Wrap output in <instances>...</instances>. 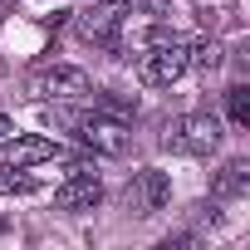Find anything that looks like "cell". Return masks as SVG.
I'll use <instances>...</instances> for the list:
<instances>
[{
    "label": "cell",
    "mask_w": 250,
    "mask_h": 250,
    "mask_svg": "<svg viewBox=\"0 0 250 250\" xmlns=\"http://www.w3.org/2000/svg\"><path fill=\"white\" fill-rule=\"evenodd\" d=\"M98 201H103L98 172H69V177L59 182V191H54V206H59V211H93Z\"/></svg>",
    "instance_id": "obj_8"
},
{
    "label": "cell",
    "mask_w": 250,
    "mask_h": 250,
    "mask_svg": "<svg viewBox=\"0 0 250 250\" xmlns=\"http://www.w3.org/2000/svg\"><path fill=\"white\" fill-rule=\"evenodd\" d=\"M162 147L167 152H187V157H206L221 147V118L216 113H182L167 123L162 133Z\"/></svg>",
    "instance_id": "obj_1"
},
{
    "label": "cell",
    "mask_w": 250,
    "mask_h": 250,
    "mask_svg": "<svg viewBox=\"0 0 250 250\" xmlns=\"http://www.w3.org/2000/svg\"><path fill=\"white\" fill-rule=\"evenodd\" d=\"M64 123L79 133V143H83L88 152H98V157H123L128 143H133L128 123H118V118H108V113H98V108H93V113H69Z\"/></svg>",
    "instance_id": "obj_2"
},
{
    "label": "cell",
    "mask_w": 250,
    "mask_h": 250,
    "mask_svg": "<svg viewBox=\"0 0 250 250\" xmlns=\"http://www.w3.org/2000/svg\"><path fill=\"white\" fill-rule=\"evenodd\" d=\"M133 0H98V5L79 10V35L88 44H103V49H118V35H123V20H128Z\"/></svg>",
    "instance_id": "obj_5"
},
{
    "label": "cell",
    "mask_w": 250,
    "mask_h": 250,
    "mask_svg": "<svg viewBox=\"0 0 250 250\" xmlns=\"http://www.w3.org/2000/svg\"><path fill=\"white\" fill-rule=\"evenodd\" d=\"M187 69H191V44L162 35L157 44H147V54H143V64H138V79H143L147 88H167V83H177Z\"/></svg>",
    "instance_id": "obj_3"
},
{
    "label": "cell",
    "mask_w": 250,
    "mask_h": 250,
    "mask_svg": "<svg viewBox=\"0 0 250 250\" xmlns=\"http://www.w3.org/2000/svg\"><path fill=\"white\" fill-rule=\"evenodd\" d=\"M25 93L40 98V103H49V98H79V93H88V74L79 64H40V69L25 74Z\"/></svg>",
    "instance_id": "obj_4"
},
{
    "label": "cell",
    "mask_w": 250,
    "mask_h": 250,
    "mask_svg": "<svg viewBox=\"0 0 250 250\" xmlns=\"http://www.w3.org/2000/svg\"><path fill=\"white\" fill-rule=\"evenodd\" d=\"M35 187H40L35 177H10V172H5V177H0V196H30Z\"/></svg>",
    "instance_id": "obj_13"
},
{
    "label": "cell",
    "mask_w": 250,
    "mask_h": 250,
    "mask_svg": "<svg viewBox=\"0 0 250 250\" xmlns=\"http://www.w3.org/2000/svg\"><path fill=\"white\" fill-rule=\"evenodd\" d=\"M0 235H5V221H0Z\"/></svg>",
    "instance_id": "obj_15"
},
{
    "label": "cell",
    "mask_w": 250,
    "mask_h": 250,
    "mask_svg": "<svg viewBox=\"0 0 250 250\" xmlns=\"http://www.w3.org/2000/svg\"><path fill=\"white\" fill-rule=\"evenodd\" d=\"M167 201H172V177L167 172H157V167L133 172V182H128V211L133 216H157Z\"/></svg>",
    "instance_id": "obj_7"
},
{
    "label": "cell",
    "mask_w": 250,
    "mask_h": 250,
    "mask_svg": "<svg viewBox=\"0 0 250 250\" xmlns=\"http://www.w3.org/2000/svg\"><path fill=\"white\" fill-rule=\"evenodd\" d=\"M226 113H230L235 128H250V88H245V83L226 88Z\"/></svg>",
    "instance_id": "obj_10"
},
{
    "label": "cell",
    "mask_w": 250,
    "mask_h": 250,
    "mask_svg": "<svg viewBox=\"0 0 250 250\" xmlns=\"http://www.w3.org/2000/svg\"><path fill=\"white\" fill-rule=\"evenodd\" d=\"M54 157H64V143H54L44 133H10L5 143H0V167H15V172L54 162Z\"/></svg>",
    "instance_id": "obj_6"
},
{
    "label": "cell",
    "mask_w": 250,
    "mask_h": 250,
    "mask_svg": "<svg viewBox=\"0 0 250 250\" xmlns=\"http://www.w3.org/2000/svg\"><path fill=\"white\" fill-rule=\"evenodd\" d=\"M98 113L118 118V123H133L138 118V98H118V93H98Z\"/></svg>",
    "instance_id": "obj_11"
},
{
    "label": "cell",
    "mask_w": 250,
    "mask_h": 250,
    "mask_svg": "<svg viewBox=\"0 0 250 250\" xmlns=\"http://www.w3.org/2000/svg\"><path fill=\"white\" fill-rule=\"evenodd\" d=\"M191 64H196V69H206V74H211V69H221V44H216V40H201V44L191 49Z\"/></svg>",
    "instance_id": "obj_12"
},
{
    "label": "cell",
    "mask_w": 250,
    "mask_h": 250,
    "mask_svg": "<svg viewBox=\"0 0 250 250\" xmlns=\"http://www.w3.org/2000/svg\"><path fill=\"white\" fill-rule=\"evenodd\" d=\"M5 133H15V123H10L5 113H0V138H5Z\"/></svg>",
    "instance_id": "obj_14"
},
{
    "label": "cell",
    "mask_w": 250,
    "mask_h": 250,
    "mask_svg": "<svg viewBox=\"0 0 250 250\" xmlns=\"http://www.w3.org/2000/svg\"><path fill=\"white\" fill-rule=\"evenodd\" d=\"M250 191V162L245 157H230L216 177H211V196L216 201H235V196H245Z\"/></svg>",
    "instance_id": "obj_9"
}]
</instances>
